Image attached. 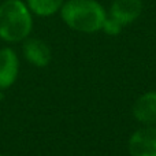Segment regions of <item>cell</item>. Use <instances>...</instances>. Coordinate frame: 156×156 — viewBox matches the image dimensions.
Here are the masks:
<instances>
[{"label": "cell", "instance_id": "8992f818", "mask_svg": "<svg viewBox=\"0 0 156 156\" xmlns=\"http://www.w3.org/2000/svg\"><path fill=\"white\" fill-rule=\"evenodd\" d=\"M133 115L145 125H156V92L143 94L133 107Z\"/></svg>", "mask_w": 156, "mask_h": 156}, {"label": "cell", "instance_id": "30bf717a", "mask_svg": "<svg viewBox=\"0 0 156 156\" xmlns=\"http://www.w3.org/2000/svg\"><path fill=\"white\" fill-rule=\"evenodd\" d=\"M0 156H2V155H0Z\"/></svg>", "mask_w": 156, "mask_h": 156}, {"label": "cell", "instance_id": "7a4b0ae2", "mask_svg": "<svg viewBox=\"0 0 156 156\" xmlns=\"http://www.w3.org/2000/svg\"><path fill=\"white\" fill-rule=\"evenodd\" d=\"M29 8L21 0H5L0 5V37L5 41H21L32 30Z\"/></svg>", "mask_w": 156, "mask_h": 156}, {"label": "cell", "instance_id": "3957f363", "mask_svg": "<svg viewBox=\"0 0 156 156\" xmlns=\"http://www.w3.org/2000/svg\"><path fill=\"white\" fill-rule=\"evenodd\" d=\"M129 149L132 156H156V127L147 126L133 133Z\"/></svg>", "mask_w": 156, "mask_h": 156}, {"label": "cell", "instance_id": "5b68a950", "mask_svg": "<svg viewBox=\"0 0 156 156\" xmlns=\"http://www.w3.org/2000/svg\"><path fill=\"white\" fill-rule=\"evenodd\" d=\"M18 76V58L10 48L0 51V89L11 86Z\"/></svg>", "mask_w": 156, "mask_h": 156}, {"label": "cell", "instance_id": "ba28073f", "mask_svg": "<svg viewBox=\"0 0 156 156\" xmlns=\"http://www.w3.org/2000/svg\"><path fill=\"white\" fill-rule=\"evenodd\" d=\"M27 5L37 15L48 16L62 7L63 0H27Z\"/></svg>", "mask_w": 156, "mask_h": 156}, {"label": "cell", "instance_id": "9c48e42d", "mask_svg": "<svg viewBox=\"0 0 156 156\" xmlns=\"http://www.w3.org/2000/svg\"><path fill=\"white\" fill-rule=\"evenodd\" d=\"M103 30H104L107 34H111V36H116V34H119L121 33V30H122V25L119 23L116 19H114V18H105V21H104V23H103V27H101Z\"/></svg>", "mask_w": 156, "mask_h": 156}, {"label": "cell", "instance_id": "6da1fadb", "mask_svg": "<svg viewBox=\"0 0 156 156\" xmlns=\"http://www.w3.org/2000/svg\"><path fill=\"white\" fill-rule=\"evenodd\" d=\"M105 11L94 0H69L62 5V19L71 29L93 33L103 27Z\"/></svg>", "mask_w": 156, "mask_h": 156}, {"label": "cell", "instance_id": "277c9868", "mask_svg": "<svg viewBox=\"0 0 156 156\" xmlns=\"http://www.w3.org/2000/svg\"><path fill=\"white\" fill-rule=\"evenodd\" d=\"M143 11L141 0H114L110 8V16L123 25H129L140 16Z\"/></svg>", "mask_w": 156, "mask_h": 156}, {"label": "cell", "instance_id": "52a82bcc", "mask_svg": "<svg viewBox=\"0 0 156 156\" xmlns=\"http://www.w3.org/2000/svg\"><path fill=\"white\" fill-rule=\"evenodd\" d=\"M23 54L25 58L37 67H44L51 60V51L48 45L38 38H29L23 44Z\"/></svg>", "mask_w": 156, "mask_h": 156}]
</instances>
